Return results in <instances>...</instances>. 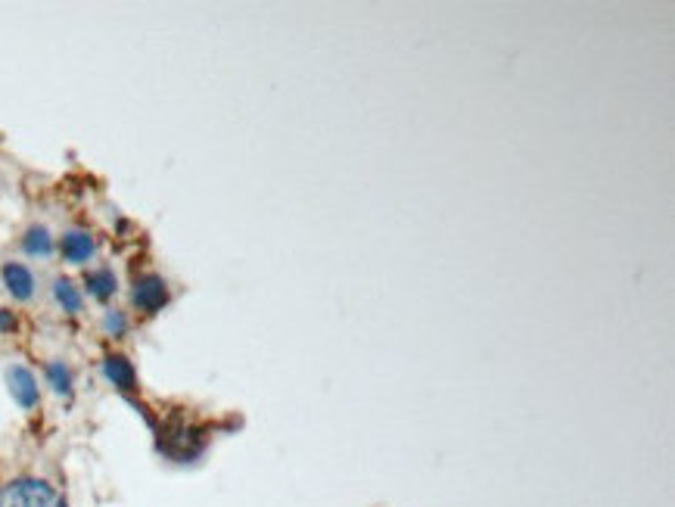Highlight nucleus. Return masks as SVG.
Here are the masks:
<instances>
[{
	"label": "nucleus",
	"instance_id": "5",
	"mask_svg": "<svg viewBox=\"0 0 675 507\" xmlns=\"http://www.w3.org/2000/svg\"><path fill=\"white\" fill-rule=\"evenodd\" d=\"M97 252V243H94V237L88 234V231H69L66 237H63V259L69 262V265H84V262H91V256Z\"/></svg>",
	"mask_w": 675,
	"mask_h": 507
},
{
	"label": "nucleus",
	"instance_id": "11",
	"mask_svg": "<svg viewBox=\"0 0 675 507\" xmlns=\"http://www.w3.org/2000/svg\"><path fill=\"white\" fill-rule=\"evenodd\" d=\"M103 327H106L112 336H122V333H125V327H128V321H125V315H122V312H109V315H106V321H103Z\"/></svg>",
	"mask_w": 675,
	"mask_h": 507
},
{
	"label": "nucleus",
	"instance_id": "2",
	"mask_svg": "<svg viewBox=\"0 0 675 507\" xmlns=\"http://www.w3.org/2000/svg\"><path fill=\"white\" fill-rule=\"evenodd\" d=\"M131 299H134V305L140 308V312H147V315L159 312L162 305H168V287H165V280L159 274L137 277L134 280V290H131Z\"/></svg>",
	"mask_w": 675,
	"mask_h": 507
},
{
	"label": "nucleus",
	"instance_id": "7",
	"mask_svg": "<svg viewBox=\"0 0 675 507\" xmlns=\"http://www.w3.org/2000/svg\"><path fill=\"white\" fill-rule=\"evenodd\" d=\"M84 287H88V293H91L94 299L106 302V299L116 296L119 280H116V274H112L109 268H97V271H91L88 277H84Z\"/></svg>",
	"mask_w": 675,
	"mask_h": 507
},
{
	"label": "nucleus",
	"instance_id": "9",
	"mask_svg": "<svg viewBox=\"0 0 675 507\" xmlns=\"http://www.w3.org/2000/svg\"><path fill=\"white\" fill-rule=\"evenodd\" d=\"M53 296H56V302L63 305V312H69V315H78L81 312V293H78V287L72 284V280H66V277H60L53 284Z\"/></svg>",
	"mask_w": 675,
	"mask_h": 507
},
{
	"label": "nucleus",
	"instance_id": "4",
	"mask_svg": "<svg viewBox=\"0 0 675 507\" xmlns=\"http://www.w3.org/2000/svg\"><path fill=\"white\" fill-rule=\"evenodd\" d=\"M0 277H4V287L10 290V296H13V299L25 302V299H32V296H35V274L28 271L25 265H19V262H7V265H4V271H0Z\"/></svg>",
	"mask_w": 675,
	"mask_h": 507
},
{
	"label": "nucleus",
	"instance_id": "3",
	"mask_svg": "<svg viewBox=\"0 0 675 507\" xmlns=\"http://www.w3.org/2000/svg\"><path fill=\"white\" fill-rule=\"evenodd\" d=\"M7 383H10V392H13V399L28 411V408H35L38 405V380H35V374L28 371V368H22V364H13V368L7 371Z\"/></svg>",
	"mask_w": 675,
	"mask_h": 507
},
{
	"label": "nucleus",
	"instance_id": "12",
	"mask_svg": "<svg viewBox=\"0 0 675 507\" xmlns=\"http://www.w3.org/2000/svg\"><path fill=\"white\" fill-rule=\"evenodd\" d=\"M13 327H16L13 312H7V308H0V333H7V330H13Z\"/></svg>",
	"mask_w": 675,
	"mask_h": 507
},
{
	"label": "nucleus",
	"instance_id": "6",
	"mask_svg": "<svg viewBox=\"0 0 675 507\" xmlns=\"http://www.w3.org/2000/svg\"><path fill=\"white\" fill-rule=\"evenodd\" d=\"M103 374L112 386H119L122 392H131L137 389V374L131 368V361L125 355H109L103 358Z\"/></svg>",
	"mask_w": 675,
	"mask_h": 507
},
{
	"label": "nucleus",
	"instance_id": "8",
	"mask_svg": "<svg viewBox=\"0 0 675 507\" xmlns=\"http://www.w3.org/2000/svg\"><path fill=\"white\" fill-rule=\"evenodd\" d=\"M22 249L28 252V256H38V259L50 256V252H53V237H50V231L44 228V224H35V228L25 231Z\"/></svg>",
	"mask_w": 675,
	"mask_h": 507
},
{
	"label": "nucleus",
	"instance_id": "1",
	"mask_svg": "<svg viewBox=\"0 0 675 507\" xmlns=\"http://www.w3.org/2000/svg\"><path fill=\"white\" fill-rule=\"evenodd\" d=\"M0 507H66V501L41 480H16L0 492Z\"/></svg>",
	"mask_w": 675,
	"mask_h": 507
},
{
	"label": "nucleus",
	"instance_id": "10",
	"mask_svg": "<svg viewBox=\"0 0 675 507\" xmlns=\"http://www.w3.org/2000/svg\"><path fill=\"white\" fill-rule=\"evenodd\" d=\"M47 380L56 392H60V396H69L72 392V368L66 361H50L47 364Z\"/></svg>",
	"mask_w": 675,
	"mask_h": 507
}]
</instances>
